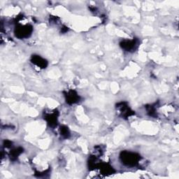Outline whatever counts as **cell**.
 I'll return each instance as SVG.
<instances>
[{
	"label": "cell",
	"instance_id": "obj_1",
	"mask_svg": "<svg viewBox=\"0 0 179 179\" xmlns=\"http://www.w3.org/2000/svg\"><path fill=\"white\" fill-rule=\"evenodd\" d=\"M122 159H124V163L127 164V165H135V164L136 163L137 160H138V158L137 157L135 156V155L133 153H126V156L124 158L122 157Z\"/></svg>",
	"mask_w": 179,
	"mask_h": 179
},
{
	"label": "cell",
	"instance_id": "obj_2",
	"mask_svg": "<svg viewBox=\"0 0 179 179\" xmlns=\"http://www.w3.org/2000/svg\"><path fill=\"white\" fill-rule=\"evenodd\" d=\"M123 45H121L122 48L126 49L127 50H130L132 48H134L135 47V42H134V41H124Z\"/></svg>",
	"mask_w": 179,
	"mask_h": 179
}]
</instances>
